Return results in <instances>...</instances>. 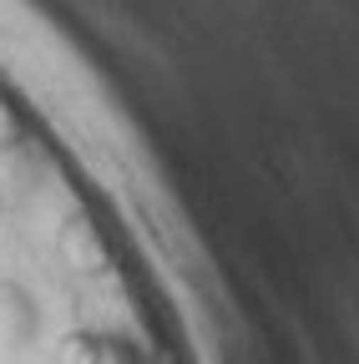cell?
I'll return each mask as SVG.
<instances>
[{
	"label": "cell",
	"instance_id": "6da1fadb",
	"mask_svg": "<svg viewBox=\"0 0 359 364\" xmlns=\"http://www.w3.org/2000/svg\"><path fill=\"white\" fill-rule=\"evenodd\" d=\"M71 364H142V354L122 334H76L71 339Z\"/></svg>",
	"mask_w": 359,
	"mask_h": 364
}]
</instances>
